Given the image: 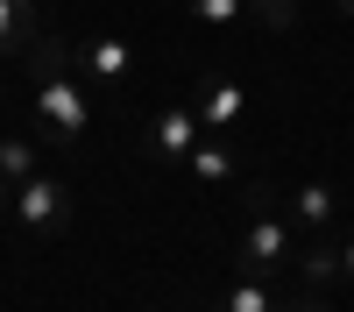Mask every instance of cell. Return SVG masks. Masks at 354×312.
Wrapping results in <instances>:
<instances>
[{
	"label": "cell",
	"mask_w": 354,
	"mask_h": 312,
	"mask_svg": "<svg viewBox=\"0 0 354 312\" xmlns=\"http://www.w3.org/2000/svg\"><path fill=\"white\" fill-rule=\"evenodd\" d=\"M290 213H277V192L270 185H248V227H241V241H234V255H241V270L248 277H270L290 263Z\"/></svg>",
	"instance_id": "1"
},
{
	"label": "cell",
	"mask_w": 354,
	"mask_h": 312,
	"mask_svg": "<svg viewBox=\"0 0 354 312\" xmlns=\"http://www.w3.org/2000/svg\"><path fill=\"white\" fill-rule=\"evenodd\" d=\"M36 121L50 128V142H78L85 128H93V100L78 93L71 64L64 71H43V85H36Z\"/></svg>",
	"instance_id": "2"
},
{
	"label": "cell",
	"mask_w": 354,
	"mask_h": 312,
	"mask_svg": "<svg viewBox=\"0 0 354 312\" xmlns=\"http://www.w3.org/2000/svg\"><path fill=\"white\" fill-rule=\"evenodd\" d=\"M64 220H71V185L43 178V170L15 185V227H21V235H57Z\"/></svg>",
	"instance_id": "3"
},
{
	"label": "cell",
	"mask_w": 354,
	"mask_h": 312,
	"mask_svg": "<svg viewBox=\"0 0 354 312\" xmlns=\"http://www.w3.org/2000/svg\"><path fill=\"white\" fill-rule=\"evenodd\" d=\"M71 71H85L93 85H121L135 71V50H128V36H93L71 50Z\"/></svg>",
	"instance_id": "4"
},
{
	"label": "cell",
	"mask_w": 354,
	"mask_h": 312,
	"mask_svg": "<svg viewBox=\"0 0 354 312\" xmlns=\"http://www.w3.org/2000/svg\"><path fill=\"white\" fill-rule=\"evenodd\" d=\"M198 135H205V121L192 107H163L156 121H149V142H156V156H170V163H185L192 149H198Z\"/></svg>",
	"instance_id": "5"
},
{
	"label": "cell",
	"mask_w": 354,
	"mask_h": 312,
	"mask_svg": "<svg viewBox=\"0 0 354 312\" xmlns=\"http://www.w3.org/2000/svg\"><path fill=\"white\" fill-rule=\"evenodd\" d=\"M241 107H248V93H241V78H213V85H205V107H198V121H205V135H227L234 121H241Z\"/></svg>",
	"instance_id": "6"
},
{
	"label": "cell",
	"mask_w": 354,
	"mask_h": 312,
	"mask_svg": "<svg viewBox=\"0 0 354 312\" xmlns=\"http://www.w3.org/2000/svg\"><path fill=\"white\" fill-rule=\"evenodd\" d=\"M36 50V0H0V64Z\"/></svg>",
	"instance_id": "7"
},
{
	"label": "cell",
	"mask_w": 354,
	"mask_h": 312,
	"mask_svg": "<svg viewBox=\"0 0 354 312\" xmlns=\"http://www.w3.org/2000/svg\"><path fill=\"white\" fill-rule=\"evenodd\" d=\"M283 213H290V227H305V235H326L333 227V185H298Z\"/></svg>",
	"instance_id": "8"
},
{
	"label": "cell",
	"mask_w": 354,
	"mask_h": 312,
	"mask_svg": "<svg viewBox=\"0 0 354 312\" xmlns=\"http://www.w3.org/2000/svg\"><path fill=\"white\" fill-rule=\"evenodd\" d=\"M185 163H192V178H198V185H227V178H241V163H234L227 142H198Z\"/></svg>",
	"instance_id": "9"
},
{
	"label": "cell",
	"mask_w": 354,
	"mask_h": 312,
	"mask_svg": "<svg viewBox=\"0 0 354 312\" xmlns=\"http://www.w3.org/2000/svg\"><path fill=\"white\" fill-rule=\"evenodd\" d=\"M220 312H283V298H277L262 277H248V270H241V284L227 291V305H220Z\"/></svg>",
	"instance_id": "10"
},
{
	"label": "cell",
	"mask_w": 354,
	"mask_h": 312,
	"mask_svg": "<svg viewBox=\"0 0 354 312\" xmlns=\"http://www.w3.org/2000/svg\"><path fill=\"white\" fill-rule=\"evenodd\" d=\"M248 21L270 28V36H283V28L298 21V0H248Z\"/></svg>",
	"instance_id": "11"
},
{
	"label": "cell",
	"mask_w": 354,
	"mask_h": 312,
	"mask_svg": "<svg viewBox=\"0 0 354 312\" xmlns=\"http://www.w3.org/2000/svg\"><path fill=\"white\" fill-rule=\"evenodd\" d=\"M185 8H192L205 28H234V21H248V0H185Z\"/></svg>",
	"instance_id": "12"
},
{
	"label": "cell",
	"mask_w": 354,
	"mask_h": 312,
	"mask_svg": "<svg viewBox=\"0 0 354 312\" xmlns=\"http://www.w3.org/2000/svg\"><path fill=\"white\" fill-rule=\"evenodd\" d=\"M0 178H8V185H21V178H36V149H28V142H0Z\"/></svg>",
	"instance_id": "13"
},
{
	"label": "cell",
	"mask_w": 354,
	"mask_h": 312,
	"mask_svg": "<svg viewBox=\"0 0 354 312\" xmlns=\"http://www.w3.org/2000/svg\"><path fill=\"white\" fill-rule=\"evenodd\" d=\"M333 270H340V248L312 241V248H305V284H312V291H326V284H333Z\"/></svg>",
	"instance_id": "14"
},
{
	"label": "cell",
	"mask_w": 354,
	"mask_h": 312,
	"mask_svg": "<svg viewBox=\"0 0 354 312\" xmlns=\"http://www.w3.org/2000/svg\"><path fill=\"white\" fill-rule=\"evenodd\" d=\"M283 312H333V305H319V291H312V298H298V305H283Z\"/></svg>",
	"instance_id": "15"
},
{
	"label": "cell",
	"mask_w": 354,
	"mask_h": 312,
	"mask_svg": "<svg viewBox=\"0 0 354 312\" xmlns=\"http://www.w3.org/2000/svg\"><path fill=\"white\" fill-rule=\"evenodd\" d=\"M340 270H347V277H354V241H347V248H340Z\"/></svg>",
	"instance_id": "16"
},
{
	"label": "cell",
	"mask_w": 354,
	"mask_h": 312,
	"mask_svg": "<svg viewBox=\"0 0 354 312\" xmlns=\"http://www.w3.org/2000/svg\"><path fill=\"white\" fill-rule=\"evenodd\" d=\"M333 15H347V21H354V0H333Z\"/></svg>",
	"instance_id": "17"
},
{
	"label": "cell",
	"mask_w": 354,
	"mask_h": 312,
	"mask_svg": "<svg viewBox=\"0 0 354 312\" xmlns=\"http://www.w3.org/2000/svg\"><path fill=\"white\" fill-rule=\"evenodd\" d=\"M8 192H15V185H8V178H0V206H8Z\"/></svg>",
	"instance_id": "18"
}]
</instances>
